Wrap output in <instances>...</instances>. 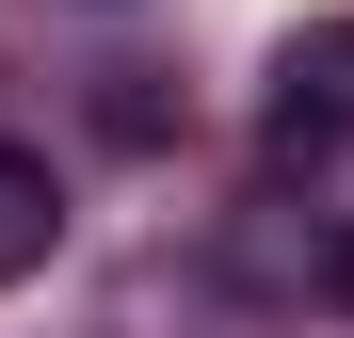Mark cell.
I'll return each mask as SVG.
<instances>
[{"label":"cell","mask_w":354,"mask_h":338,"mask_svg":"<svg viewBox=\"0 0 354 338\" xmlns=\"http://www.w3.org/2000/svg\"><path fill=\"white\" fill-rule=\"evenodd\" d=\"M225 274H242V290H274V306H354V225L258 194V209H225Z\"/></svg>","instance_id":"obj_1"},{"label":"cell","mask_w":354,"mask_h":338,"mask_svg":"<svg viewBox=\"0 0 354 338\" xmlns=\"http://www.w3.org/2000/svg\"><path fill=\"white\" fill-rule=\"evenodd\" d=\"M258 129H274V161H322V145H354V17H306L274 48V97H258Z\"/></svg>","instance_id":"obj_2"},{"label":"cell","mask_w":354,"mask_h":338,"mask_svg":"<svg viewBox=\"0 0 354 338\" xmlns=\"http://www.w3.org/2000/svg\"><path fill=\"white\" fill-rule=\"evenodd\" d=\"M48 242H65V178H48L32 145H0V290L48 274Z\"/></svg>","instance_id":"obj_3"},{"label":"cell","mask_w":354,"mask_h":338,"mask_svg":"<svg viewBox=\"0 0 354 338\" xmlns=\"http://www.w3.org/2000/svg\"><path fill=\"white\" fill-rule=\"evenodd\" d=\"M97 81H113L97 129H113V145H161V65H97Z\"/></svg>","instance_id":"obj_4"}]
</instances>
